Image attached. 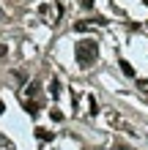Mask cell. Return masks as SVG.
<instances>
[{"label":"cell","instance_id":"obj_3","mask_svg":"<svg viewBox=\"0 0 148 150\" xmlns=\"http://www.w3.org/2000/svg\"><path fill=\"white\" fill-rule=\"evenodd\" d=\"M39 93H41V85H39V82H30V85H28V98L33 101Z\"/></svg>","mask_w":148,"mask_h":150},{"label":"cell","instance_id":"obj_8","mask_svg":"<svg viewBox=\"0 0 148 150\" xmlns=\"http://www.w3.org/2000/svg\"><path fill=\"white\" fill-rule=\"evenodd\" d=\"M88 107H91V115H99V107H96V98H93V96L88 98Z\"/></svg>","mask_w":148,"mask_h":150},{"label":"cell","instance_id":"obj_12","mask_svg":"<svg viewBox=\"0 0 148 150\" xmlns=\"http://www.w3.org/2000/svg\"><path fill=\"white\" fill-rule=\"evenodd\" d=\"M8 55V47H6V44H0V57H6Z\"/></svg>","mask_w":148,"mask_h":150},{"label":"cell","instance_id":"obj_6","mask_svg":"<svg viewBox=\"0 0 148 150\" xmlns=\"http://www.w3.org/2000/svg\"><path fill=\"white\" fill-rule=\"evenodd\" d=\"M49 93H52V96L60 93V82H58V79H52V82H49Z\"/></svg>","mask_w":148,"mask_h":150},{"label":"cell","instance_id":"obj_7","mask_svg":"<svg viewBox=\"0 0 148 150\" xmlns=\"http://www.w3.org/2000/svg\"><path fill=\"white\" fill-rule=\"evenodd\" d=\"M49 115H52V120H55V123H60V120H63V112H60L58 107H52V112H49Z\"/></svg>","mask_w":148,"mask_h":150},{"label":"cell","instance_id":"obj_11","mask_svg":"<svg viewBox=\"0 0 148 150\" xmlns=\"http://www.w3.org/2000/svg\"><path fill=\"white\" fill-rule=\"evenodd\" d=\"M80 3H82L85 11H91V8H93V0H80Z\"/></svg>","mask_w":148,"mask_h":150},{"label":"cell","instance_id":"obj_2","mask_svg":"<svg viewBox=\"0 0 148 150\" xmlns=\"http://www.w3.org/2000/svg\"><path fill=\"white\" fill-rule=\"evenodd\" d=\"M36 139H41V142H52V131H47V128H36Z\"/></svg>","mask_w":148,"mask_h":150},{"label":"cell","instance_id":"obj_4","mask_svg":"<svg viewBox=\"0 0 148 150\" xmlns=\"http://www.w3.org/2000/svg\"><path fill=\"white\" fill-rule=\"evenodd\" d=\"M118 66H121V71H124L126 76H134V68H132V66H129V60H121V63H118Z\"/></svg>","mask_w":148,"mask_h":150},{"label":"cell","instance_id":"obj_13","mask_svg":"<svg viewBox=\"0 0 148 150\" xmlns=\"http://www.w3.org/2000/svg\"><path fill=\"white\" fill-rule=\"evenodd\" d=\"M3 112H6V104H3V101H0V115H3Z\"/></svg>","mask_w":148,"mask_h":150},{"label":"cell","instance_id":"obj_5","mask_svg":"<svg viewBox=\"0 0 148 150\" xmlns=\"http://www.w3.org/2000/svg\"><path fill=\"white\" fill-rule=\"evenodd\" d=\"M25 109L28 115H39V101H25Z\"/></svg>","mask_w":148,"mask_h":150},{"label":"cell","instance_id":"obj_10","mask_svg":"<svg viewBox=\"0 0 148 150\" xmlns=\"http://www.w3.org/2000/svg\"><path fill=\"white\" fill-rule=\"evenodd\" d=\"M14 79H19V82H25V79H28V74H25V71H14Z\"/></svg>","mask_w":148,"mask_h":150},{"label":"cell","instance_id":"obj_1","mask_svg":"<svg viewBox=\"0 0 148 150\" xmlns=\"http://www.w3.org/2000/svg\"><path fill=\"white\" fill-rule=\"evenodd\" d=\"M74 55H77V63L82 68H91L96 63V57H99V44L93 38H82V41L74 44Z\"/></svg>","mask_w":148,"mask_h":150},{"label":"cell","instance_id":"obj_9","mask_svg":"<svg viewBox=\"0 0 148 150\" xmlns=\"http://www.w3.org/2000/svg\"><path fill=\"white\" fill-rule=\"evenodd\" d=\"M137 87H140L143 93H148V79H137Z\"/></svg>","mask_w":148,"mask_h":150}]
</instances>
